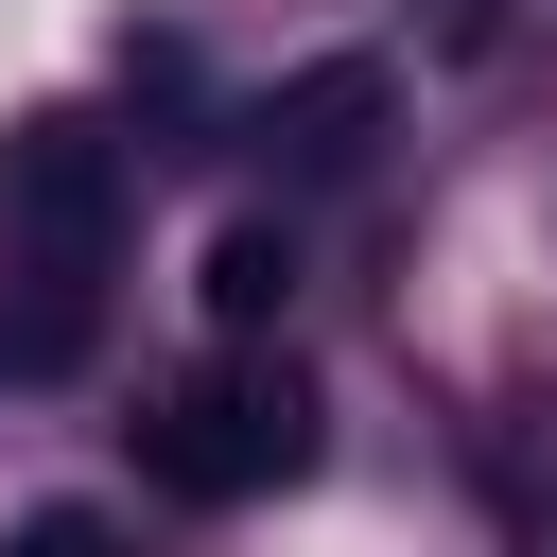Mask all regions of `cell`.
<instances>
[{
    "label": "cell",
    "instance_id": "1",
    "mask_svg": "<svg viewBox=\"0 0 557 557\" xmlns=\"http://www.w3.org/2000/svg\"><path fill=\"white\" fill-rule=\"evenodd\" d=\"M122 261V157L87 122H17L0 139V278H17V366H70L87 348V296Z\"/></svg>",
    "mask_w": 557,
    "mask_h": 557
},
{
    "label": "cell",
    "instance_id": "2",
    "mask_svg": "<svg viewBox=\"0 0 557 557\" xmlns=\"http://www.w3.org/2000/svg\"><path fill=\"white\" fill-rule=\"evenodd\" d=\"M139 470H157L174 505H261V487L313 470V400H296L278 366H191V383L139 418Z\"/></svg>",
    "mask_w": 557,
    "mask_h": 557
},
{
    "label": "cell",
    "instance_id": "3",
    "mask_svg": "<svg viewBox=\"0 0 557 557\" xmlns=\"http://www.w3.org/2000/svg\"><path fill=\"white\" fill-rule=\"evenodd\" d=\"M366 122H383V70H296V87L261 104L278 157H366Z\"/></svg>",
    "mask_w": 557,
    "mask_h": 557
},
{
    "label": "cell",
    "instance_id": "4",
    "mask_svg": "<svg viewBox=\"0 0 557 557\" xmlns=\"http://www.w3.org/2000/svg\"><path fill=\"white\" fill-rule=\"evenodd\" d=\"M278 296H296V244H278V226H226V244H209V313H226V331H261Z\"/></svg>",
    "mask_w": 557,
    "mask_h": 557
},
{
    "label": "cell",
    "instance_id": "5",
    "mask_svg": "<svg viewBox=\"0 0 557 557\" xmlns=\"http://www.w3.org/2000/svg\"><path fill=\"white\" fill-rule=\"evenodd\" d=\"M0 557H122V522H104V505H35Z\"/></svg>",
    "mask_w": 557,
    "mask_h": 557
}]
</instances>
